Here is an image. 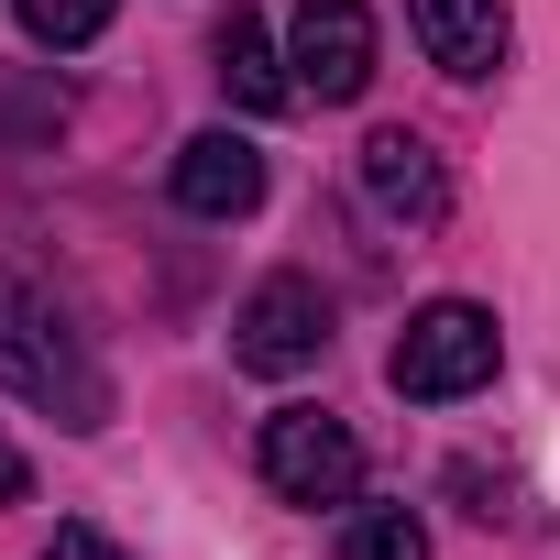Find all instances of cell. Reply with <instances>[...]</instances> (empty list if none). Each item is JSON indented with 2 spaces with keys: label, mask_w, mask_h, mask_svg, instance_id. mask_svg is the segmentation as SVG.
<instances>
[{
  "label": "cell",
  "mask_w": 560,
  "mask_h": 560,
  "mask_svg": "<svg viewBox=\"0 0 560 560\" xmlns=\"http://www.w3.org/2000/svg\"><path fill=\"white\" fill-rule=\"evenodd\" d=\"M0 385L56 407V429H110V374L67 341V319L23 287V275H0Z\"/></svg>",
  "instance_id": "1"
},
{
  "label": "cell",
  "mask_w": 560,
  "mask_h": 560,
  "mask_svg": "<svg viewBox=\"0 0 560 560\" xmlns=\"http://www.w3.org/2000/svg\"><path fill=\"white\" fill-rule=\"evenodd\" d=\"M494 363H505V341H494V308H472V298H429V308L396 330V352H385V385H396V396H418V407H451V396L494 385Z\"/></svg>",
  "instance_id": "2"
},
{
  "label": "cell",
  "mask_w": 560,
  "mask_h": 560,
  "mask_svg": "<svg viewBox=\"0 0 560 560\" xmlns=\"http://www.w3.org/2000/svg\"><path fill=\"white\" fill-rule=\"evenodd\" d=\"M264 483L287 505H352L363 494V440L330 407H275L264 418Z\"/></svg>",
  "instance_id": "3"
},
{
  "label": "cell",
  "mask_w": 560,
  "mask_h": 560,
  "mask_svg": "<svg viewBox=\"0 0 560 560\" xmlns=\"http://www.w3.org/2000/svg\"><path fill=\"white\" fill-rule=\"evenodd\" d=\"M319 352H330V298L308 275H264L242 298V319H231V363L242 374H308Z\"/></svg>",
  "instance_id": "4"
},
{
  "label": "cell",
  "mask_w": 560,
  "mask_h": 560,
  "mask_svg": "<svg viewBox=\"0 0 560 560\" xmlns=\"http://www.w3.org/2000/svg\"><path fill=\"white\" fill-rule=\"evenodd\" d=\"M298 89L308 100H363L374 89V12L363 0H298Z\"/></svg>",
  "instance_id": "5"
},
{
  "label": "cell",
  "mask_w": 560,
  "mask_h": 560,
  "mask_svg": "<svg viewBox=\"0 0 560 560\" xmlns=\"http://www.w3.org/2000/svg\"><path fill=\"white\" fill-rule=\"evenodd\" d=\"M363 198H374L396 231H429V220L451 209V176H440V154H429L418 132H374V143H363Z\"/></svg>",
  "instance_id": "6"
},
{
  "label": "cell",
  "mask_w": 560,
  "mask_h": 560,
  "mask_svg": "<svg viewBox=\"0 0 560 560\" xmlns=\"http://www.w3.org/2000/svg\"><path fill=\"white\" fill-rule=\"evenodd\" d=\"M407 23H418L429 67H451V78H494V67H505V45H516L505 0H407Z\"/></svg>",
  "instance_id": "7"
},
{
  "label": "cell",
  "mask_w": 560,
  "mask_h": 560,
  "mask_svg": "<svg viewBox=\"0 0 560 560\" xmlns=\"http://www.w3.org/2000/svg\"><path fill=\"white\" fill-rule=\"evenodd\" d=\"M176 198H187L198 220H242V209L264 198V154H253L242 132H187V143H176Z\"/></svg>",
  "instance_id": "8"
},
{
  "label": "cell",
  "mask_w": 560,
  "mask_h": 560,
  "mask_svg": "<svg viewBox=\"0 0 560 560\" xmlns=\"http://www.w3.org/2000/svg\"><path fill=\"white\" fill-rule=\"evenodd\" d=\"M209 56H220V89H231L242 110H287V100H298V78H287V56H275V34H264L253 12H231V23L209 34Z\"/></svg>",
  "instance_id": "9"
},
{
  "label": "cell",
  "mask_w": 560,
  "mask_h": 560,
  "mask_svg": "<svg viewBox=\"0 0 560 560\" xmlns=\"http://www.w3.org/2000/svg\"><path fill=\"white\" fill-rule=\"evenodd\" d=\"M341 560H429V527H418L407 505H352V527H341Z\"/></svg>",
  "instance_id": "10"
},
{
  "label": "cell",
  "mask_w": 560,
  "mask_h": 560,
  "mask_svg": "<svg viewBox=\"0 0 560 560\" xmlns=\"http://www.w3.org/2000/svg\"><path fill=\"white\" fill-rule=\"evenodd\" d=\"M12 12H23V34H34V45H56V56H67V45H100V34H110L121 0H12Z\"/></svg>",
  "instance_id": "11"
},
{
  "label": "cell",
  "mask_w": 560,
  "mask_h": 560,
  "mask_svg": "<svg viewBox=\"0 0 560 560\" xmlns=\"http://www.w3.org/2000/svg\"><path fill=\"white\" fill-rule=\"evenodd\" d=\"M45 560H121V549H110L100 527H56V538H45Z\"/></svg>",
  "instance_id": "12"
},
{
  "label": "cell",
  "mask_w": 560,
  "mask_h": 560,
  "mask_svg": "<svg viewBox=\"0 0 560 560\" xmlns=\"http://www.w3.org/2000/svg\"><path fill=\"white\" fill-rule=\"evenodd\" d=\"M23 494H34V472H23V451H12V440H0V505H23Z\"/></svg>",
  "instance_id": "13"
}]
</instances>
